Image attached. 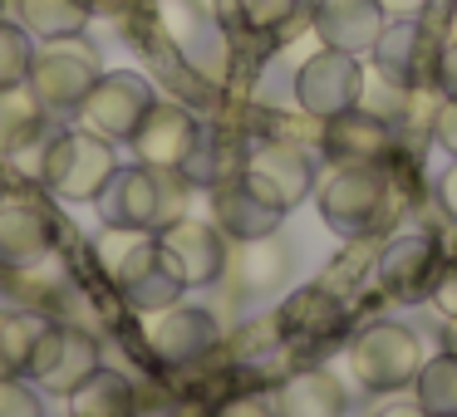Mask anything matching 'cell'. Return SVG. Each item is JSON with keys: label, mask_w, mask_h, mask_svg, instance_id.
<instances>
[{"label": "cell", "mask_w": 457, "mask_h": 417, "mask_svg": "<svg viewBox=\"0 0 457 417\" xmlns=\"http://www.w3.org/2000/svg\"><path fill=\"white\" fill-rule=\"evenodd\" d=\"M104 226L119 231H162L187 217V172L178 168H113L104 192L94 197Z\"/></svg>", "instance_id": "1"}, {"label": "cell", "mask_w": 457, "mask_h": 417, "mask_svg": "<svg viewBox=\"0 0 457 417\" xmlns=\"http://www.w3.org/2000/svg\"><path fill=\"white\" fill-rule=\"evenodd\" d=\"M388 192H394L388 162H329L315 201L335 236H369L388 217Z\"/></svg>", "instance_id": "2"}, {"label": "cell", "mask_w": 457, "mask_h": 417, "mask_svg": "<svg viewBox=\"0 0 457 417\" xmlns=\"http://www.w3.org/2000/svg\"><path fill=\"white\" fill-rule=\"evenodd\" d=\"M119 168V152H113L109 138L89 128H70V133H54L50 143L40 148V187L60 201H94L104 192V182L113 177Z\"/></svg>", "instance_id": "3"}, {"label": "cell", "mask_w": 457, "mask_h": 417, "mask_svg": "<svg viewBox=\"0 0 457 417\" xmlns=\"http://www.w3.org/2000/svg\"><path fill=\"white\" fill-rule=\"evenodd\" d=\"M99 74H104L99 50H94L84 35H54V40L35 45L25 84H30V94L45 103V113H74Z\"/></svg>", "instance_id": "4"}, {"label": "cell", "mask_w": 457, "mask_h": 417, "mask_svg": "<svg viewBox=\"0 0 457 417\" xmlns=\"http://www.w3.org/2000/svg\"><path fill=\"white\" fill-rule=\"evenodd\" d=\"M94 368H99V339L79 324H50L45 319V329L35 334L25 378L50 397H70Z\"/></svg>", "instance_id": "5"}, {"label": "cell", "mask_w": 457, "mask_h": 417, "mask_svg": "<svg viewBox=\"0 0 457 417\" xmlns=\"http://www.w3.org/2000/svg\"><path fill=\"white\" fill-rule=\"evenodd\" d=\"M349 368L369 393H398L423 368V339L408 324H369L349 344Z\"/></svg>", "instance_id": "6"}, {"label": "cell", "mask_w": 457, "mask_h": 417, "mask_svg": "<svg viewBox=\"0 0 457 417\" xmlns=\"http://www.w3.org/2000/svg\"><path fill=\"white\" fill-rule=\"evenodd\" d=\"M153 103H158V94H153V84L143 79V74H133V70H104L99 79H94V89L79 99V109H74V113H79L84 128L99 133V138L129 143Z\"/></svg>", "instance_id": "7"}, {"label": "cell", "mask_w": 457, "mask_h": 417, "mask_svg": "<svg viewBox=\"0 0 457 417\" xmlns=\"http://www.w3.org/2000/svg\"><path fill=\"white\" fill-rule=\"evenodd\" d=\"M241 177L270 201V207L290 211L315 192V162L300 143H286V138H270V143H256L241 162Z\"/></svg>", "instance_id": "8"}, {"label": "cell", "mask_w": 457, "mask_h": 417, "mask_svg": "<svg viewBox=\"0 0 457 417\" xmlns=\"http://www.w3.org/2000/svg\"><path fill=\"white\" fill-rule=\"evenodd\" d=\"M158 236V256L168 260V270L182 285H212V280L227 275V236H221L217 221H197L182 217L172 226L153 231Z\"/></svg>", "instance_id": "9"}, {"label": "cell", "mask_w": 457, "mask_h": 417, "mask_svg": "<svg viewBox=\"0 0 457 417\" xmlns=\"http://www.w3.org/2000/svg\"><path fill=\"white\" fill-rule=\"evenodd\" d=\"M359 89H364L359 54H345V50H320L295 70V103L320 123L345 113V109H354Z\"/></svg>", "instance_id": "10"}, {"label": "cell", "mask_w": 457, "mask_h": 417, "mask_svg": "<svg viewBox=\"0 0 457 417\" xmlns=\"http://www.w3.org/2000/svg\"><path fill=\"white\" fill-rule=\"evenodd\" d=\"M133 152H138L143 168H178L187 172V162L197 158L202 148V123L192 119L182 103H153L148 113H143L138 133H133Z\"/></svg>", "instance_id": "11"}, {"label": "cell", "mask_w": 457, "mask_h": 417, "mask_svg": "<svg viewBox=\"0 0 457 417\" xmlns=\"http://www.w3.org/2000/svg\"><path fill=\"white\" fill-rule=\"evenodd\" d=\"M369 54H374L378 74H384L388 84H398V89H423V84H433V74H437L443 45H437L433 30L418 25V20H388L384 35H378V45Z\"/></svg>", "instance_id": "12"}, {"label": "cell", "mask_w": 457, "mask_h": 417, "mask_svg": "<svg viewBox=\"0 0 457 417\" xmlns=\"http://www.w3.org/2000/svg\"><path fill=\"white\" fill-rule=\"evenodd\" d=\"M54 211L30 192H0V270L30 266V260L50 256L54 246Z\"/></svg>", "instance_id": "13"}, {"label": "cell", "mask_w": 457, "mask_h": 417, "mask_svg": "<svg viewBox=\"0 0 457 417\" xmlns=\"http://www.w3.org/2000/svg\"><path fill=\"white\" fill-rule=\"evenodd\" d=\"M320 143H325L329 162H388L398 152L394 123L369 113V109H359V103L345 113H335V119H325Z\"/></svg>", "instance_id": "14"}, {"label": "cell", "mask_w": 457, "mask_h": 417, "mask_svg": "<svg viewBox=\"0 0 457 417\" xmlns=\"http://www.w3.org/2000/svg\"><path fill=\"white\" fill-rule=\"evenodd\" d=\"M221 339L217 319L197 305H168L148 319V348L162 358L168 368H182V364H197L212 344Z\"/></svg>", "instance_id": "15"}, {"label": "cell", "mask_w": 457, "mask_h": 417, "mask_svg": "<svg viewBox=\"0 0 457 417\" xmlns=\"http://www.w3.org/2000/svg\"><path fill=\"white\" fill-rule=\"evenodd\" d=\"M280 217H286V211L270 207V201L261 197V192L251 187L246 177H241V172L212 187V221L221 226V236H227V241L276 236V231H280Z\"/></svg>", "instance_id": "16"}, {"label": "cell", "mask_w": 457, "mask_h": 417, "mask_svg": "<svg viewBox=\"0 0 457 417\" xmlns=\"http://www.w3.org/2000/svg\"><path fill=\"white\" fill-rule=\"evenodd\" d=\"M315 35L325 50L345 54H369L384 35L388 15L378 11V0H315Z\"/></svg>", "instance_id": "17"}, {"label": "cell", "mask_w": 457, "mask_h": 417, "mask_svg": "<svg viewBox=\"0 0 457 417\" xmlns=\"http://www.w3.org/2000/svg\"><path fill=\"white\" fill-rule=\"evenodd\" d=\"M437 275V246L433 236H398L378 256V290L388 299H418L428 295Z\"/></svg>", "instance_id": "18"}, {"label": "cell", "mask_w": 457, "mask_h": 417, "mask_svg": "<svg viewBox=\"0 0 457 417\" xmlns=\"http://www.w3.org/2000/svg\"><path fill=\"white\" fill-rule=\"evenodd\" d=\"M270 403H276V417H345L349 413V393L329 368L290 373Z\"/></svg>", "instance_id": "19"}, {"label": "cell", "mask_w": 457, "mask_h": 417, "mask_svg": "<svg viewBox=\"0 0 457 417\" xmlns=\"http://www.w3.org/2000/svg\"><path fill=\"white\" fill-rule=\"evenodd\" d=\"M227 270H237V290H241V295H270V290L290 275V250L280 246L276 236L237 241V260L227 256Z\"/></svg>", "instance_id": "20"}, {"label": "cell", "mask_w": 457, "mask_h": 417, "mask_svg": "<svg viewBox=\"0 0 457 417\" xmlns=\"http://www.w3.org/2000/svg\"><path fill=\"white\" fill-rule=\"evenodd\" d=\"M70 417H138V397L133 383L113 368H94L79 388L70 393Z\"/></svg>", "instance_id": "21"}, {"label": "cell", "mask_w": 457, "mask_h": 417, "mask_svg": "<svg viewBox=\"0 0 457 417\" xmlns=\"http://www.w3.org/2000/svg\"><path fill=\"white\" fill-rule=\"evenodd\" d=\"M45 133V103L30 94V84L0 89V152H25Z\"/></svg>", "instance_id": "22"}, {"label": "cell", "mask_w": 457, "mask_h": 417, "mask_svg": "<svg viewBox=\"0 0 457 417\" xmlns=\"http://www.w3.org/2000/svg\"><path fill=\"white\" fill-rule=\"evenodd\" d=\"M182 290H187V285H182V280L168 270V260H162V256H153L148 266H138L129 280H123V285H119V295L129 299L133 309H143V315H158V309L178 305V299H182Z\"/></svg>", "instance_id": "23"}, {"label": "cell", "mask_w": 457, "mask_h": 417, "mask_svg": "<svg viewBox=\"0 0 457 417\" xmlns=\"http://www.w3.org/2000/svg\"><path fill=\"white\" fill-rule=\"evenodd\" d=\"M89 0H21V25L40 40L54 35H84L89 25Z\"/></svg>", "instance_id": "24"}, {"label": "cell", "mask_w": 457, "mask_h": 417, "mask_svg": "<svg viewBox=\"0 0 457 417\" xmlns=\"http://www.w3.org/2000/svg\"><path fill=\"white\" fill-rule=\"evenodd\" d=\"M413 388H418V403H423L428 417H457V354L453 348L437 358H423Z\"/></svg>", "instance_id": "25"}, {"label": "cell", "mask_w": 457, "mask_h": 417, "mask_svg": "<svg viewBox=\"0 0 457 417\" xmlns=\"http://www.w3.org/2000/svg\"><path fill=\"white\" fill-rule=\"evenodd\" d=\"M45 329L40 315H21V309H0V378H25L35 334Z\"/></svg>", "instance_id": "26"}, {"label": "cell", "mask_w": 457, "mask_h": 417, "mask_svg": "<svg viewBox=\"0 0 457 417\" xmlns=\"http://www.w3.org/2000/svg\"><path fill=\"white\" fill-rule=\"evenodd\" d=\"M30 54H35L30 30L0 20V89H5V84H25V74H30Z\"/></svg>", "instance_id": "27"}, {"label": "cell", "mask_w": 457, "mask_h": 417, "mask_svg": "<svg viewBox=\"0 0 457 417\" xmlns=\"http://www.w3.org/2000/svg\"><path fill=\"white\" fill-rule=\"evenodd\" d=\"M300 11V0H241V20L256 25V30H280L290 25Z\"/></svg>", "instance_id": "28"}, {"label": "cell", "mask_w": 457, "mask_h": 417, "mask_svg": "<svg viewBox=\"0 0 457 417\" xmlns=\"http://www.w3.org/2000/svg\"><path fill=\"white\" fill-rule=\"evenodd\" d=\"M0 417H45V403L30 383L21 378H0Z\"/></svg>", "instance_id": "29"}, {"label": "cell", "mask_w": 457, "mask_h": 417, "mask_svg": "<svg viewBox=\"0 0 457 417\" xmlns=\"http://www.w3.org/2000/svg\"><path fill=\"white\" fill-rule=\"evenodd\" d=\"M428 295H433V305L443 319H457V256L437 260V275H433V285H428Z\"/></svg>", "instance_id": "30"}, {"label": "cell", "mask_w": 457, "mask_h": 417, "mask_svg": "<svg viewBox=\"0 0 457 417\" xmlns=\"http://www.w3.org/2000/svg\"><path fill=\"white\" fill-rule=\"evenodd\" d=\"M212 417H276V403L261 393H241V397H227Z\"/></svg>", "instance_id": "31"}, {"label": "cell", "mask_w": 457, "mask_h": 417, "mask_svg": "<svg viewBox=\"0 0 457 417\" xmlns=\"http://www.w3.org/2000/svg\"><path fill=\"white\" fill-rule=\"evenodd\" d=\"M433 138H437V148H443V152H453V158H457V99H443V103H437Z\"/></svg>", "instance_id": "32"}, {"label": "cell", "mask_w": 457, "mask_h": 417, "mask_svg": "<svg viewBox=\"0 0 457 417\" xmlns=\"http://www.w3.org/2000/svg\"><path fill=\"white\" fill-rule=\"evenodd\" d=\"M433 84H437V94H443V99H457V45H443Z\"/></svg>", "instance_id": "33"}, {"label": "cell", "mask_w": 457, "mask_h": 417, "mask_svg": "<svg viewBox=\"0 0 457 417\" xmlns=\"http://www.w3.org/2000/svg\"><path fill=\"white\" fill-rule=\"evenodd\" d=\"M202 11H207V20L221 25V30H231V25H246V20H241V0H202Z\"/></svg>", "instance_id": "34"}, {"label": "cell", "mask_w": 457, "mask_h": 417, "mask_svg": "<svg viewBox=\"0 0 457 417\" xmlns=\"http://www.w3.org/2000/svg\"><path fill=\"white\" fill-rule=\"evenodd\" d=\"M428 5H433V0H378V11H384L388 20H423Z\"/></svg>", "instance_id": "35"}, {"label": "cell", "mask_w": 457, "mask_h": 417, "mask_svg": "<svg viewBox=\"0 0 457 417\" xmlns=\"http://www.w3.org/2000/svg\"><path fill=\"white\" fill-rule=\"evenodd\" d=\"M437 207H443L447 217L457 221V158H453V168H447L443 177H437Z\"/></svg>", "instance_id": "36"}, {"label": "cell", "mask_w": 457, "mask_h": 417, "mask_svg": "<svg viewBox=\"0 0 457 417\" xmlns=\"http://www.w3.org/2000/svg\"><path fill=\"white\" fill-rule=\"evenodd\" d=\"M374 417H428V413H423V403H418V397H408V403H388V407H378Z\"/></svg>", "instance_id": "37"}, {"label": "cell", "mask_w": 457, "mask_h": 417, "mask_svg": "<svg viewBox=\"0 0 457 417\" xmlns=\"http://www.w3.org/2000/svg\"><path fill=\"white\" fill-rule=\"evenodd\" d=\"M123 5H129V0H89V11H94V15H119Z\"/></svg>", "instance_id": "38"}, {"label": "cell", "mask_w": 457, "mask_h": 417, "mask_svg": "<svg viewBox=\"0 0 457 417\" xmlns=\"http://www.w3.org/2000/svg\"><path fill=\"white\" fill-rule=\"evenodd\" d=\"M443 45H457V0H453V11H447V20H443Z\"/></svg>", "instance_id": "39"}, {"label": "cell", "mask_w": 457, "mask_h": 417, "mask_svg": "<svg viewBox=\"0 0 457 417\" xmlns=\"http://www.w3.org/2000/svg\"><path fill=\"white\" fill-rule=\"evenodd\" d=\"M447 339H453V354H457V319H453V334H447Z\"/></svg>", "instance_id": "40"}, {"label": "cell", "mask_w": 457, "mask_h": 417, "mask_svg": "<svg viewBox=\"0 0 457 417\" xmlns=\"http://www.w3.org/2000/svg\"><path fill=\"white\" fill-rule=\"evenodd\" d=\"M0 11H5V0H0Z\"/></svg>", "instance_id": "41"}]
</instances>
